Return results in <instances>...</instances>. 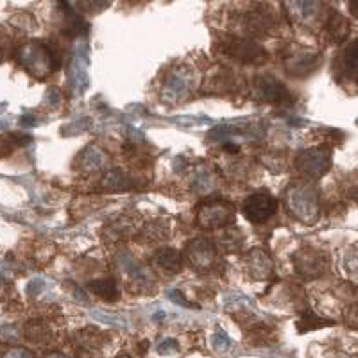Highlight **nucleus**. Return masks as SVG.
Here are the masks:
<instances>
[{"mask_svg":"<svg viewBox=\"0 0 358 358\" xmlns=\"http://www.w3.org/2000/svg\"><path fill=\"white\" fill-rule=\"evenodd\" d=\"M18 62L27 72H31L38 79L49 78L50 73L59 66V59H57L52 47H49L43 41H29V43H25L18 50Z\"/></svg>","mask_w":358,"mask_h":358,"instance_id":"1","label":"nucleus"},{"mask_svg":"<svg viewBox=\"0 0 358 358\" xmlns=\"http://www.w3.org/2000/svg\"><path fill=\"white\" fill-rule=\"evenodd\" d=\"M287 208L303 222H315L319 217L317 190L310 185H292L287 190Z\"/></svg>","mask_w":358,"mask_h":358,"instance_id":"2","label":"nucleus"},{"mask_svg":"<svg viewBox=\"0 0 358 358\" xmlns=\"http://www.w3.org/2000/svg\"><path fill=\"white\" fill-rule=\"evenodd\" d=\"M219 50L224 56L231 57L238 63H244V65H260L267 59V52L264 50V47L244 36L226 38L224 41H220Z\"/></svg>","mask_w":358,"mask_h":358,"instance_id":"3","label":"nucleus"},{"mask_svg":"<svg viewBox=\"0 0 358 358\" xmlns=\"http://www.w3.org/2000/svg\"><path fill=\"white\" fill-rule=\"evenodd\" d=\"M235 217V208L228 201H204L197 213V224L204 229H215L229 226Z\"/></svg>","mask_w":358,"mask_h":358,"instance_id":"4","label":"nucleus"},{"mask_svg":"<svg viewBox=\"0 0 358 358\" xmlns=\"http://www.w3.org/2000/svg\"><path fill=\"white\" fill-rule=\"evenodd\" d=\"M297 169L312 179H319L330 171L331 151L328 147H312L299 155L296 162Z\"/></svg>","mask_w":358,"mask_h":358,"instance_id":"5","label":"nucleus"},{"mask_svg":"<svg viewBox=\"0 0 358 358\" xmlns=\"http://www.w3.org/2000/svg\"><path fill=\"white\" fill-rule=\"evenodd\" d=\"M276 210L278 201L271 194H267V192L252 194V196H249L244 201V206H242V213L252 224L267 222L276 213Z\"/></svg>","mask_w":358,"mask_h":358,"instance_id":"6","label":"nucleus"},{"mask_svg":"<svg viewBox=\"0 0 358 358\" xmlns=\"http://www.w3.org/2000/svg\"><path fill=\"white\" fill-rule=\"evenodd\" d=\"M187 257L199 273H210L217 267V245L208 238H196L188 244Z\"/></svg>","mask_w":358,"mask_h":358,"instance_id":"7","label":"nucleus"},{"mask_svg":"<svg viewBox=\"0 0 358 358\" xmlns=\"http://www.w3.org/2000/svg\"><path fill=\"white\" fill-rule=\"evenodd\" d=\"M255 97L258 101L271 102V104H289L290 92L281 81L273 76H258L255 79Z\"/></svg>","mask_w":358,"mask_h":358,"instance_id":"8","label":"nucleus"},{"mask_svg":"<svg viewBox=\"0 0 358 358\" xmlns=\"http://www.w3.org/2000/svg\"><path fill=\"white\" fill-rule=\"evenodd\" d=\"M294 267L299 274L312 280V278H319L326 273L328 268V260L322 252L315 251V249H303L301 252H297L294 257Z\"/></svg>","mask_w":358,"mask_h":358,"instance_id":"9","label":"nucleus"},{"mask_svg":"<svg viewBox=\"0 0 358 358\" xmlns=\"http://www.w3.org/2000/svg\"><path fill=\"white\" fill-rule=\"evenodd\" d=\"M319 63H321V56L317 52L308 49H299L290 54V56H287L285 69L287 73H290L294 78H305V76H308V73L317 69Z\"/></svg>","mask_w":358,"mask_h":358,"instance_id":"10","label":"nucleus"},{"mask_svg":"<svg viewBox=\"0 0 358 358\" xmlns=\"http://www.w3.org/2000/svg\"><path fill=\"white\" fill-rule=\"evenodd\" d=\"M192 73L187 69L172 70L171 76L167 78L163 85V99L165 101H179V99L187 97L188 90H190Z\"/></svg>","mask_w":358,"mask_h":358,"instance_id":"11","label":"nucleus"},{"mask_svg":"<svg viewBox=\"0 0 358 358\" xmlns=\"http://www.w3.org/2000/svg\"><path fill=\"white\" fill-rule=\"evenodd\" d=\"M245 265H248L249 274L252 278H257V280H265L274 271L273 258L268 257L265 251H262V249H251L248 252V257H245Z\"/></svg>","mask_w":358,"mask_h":358,"instance_id":"12","label":"nucleus"},{"mask_svg":"<svg viewBox=\"0 0 358 358\" xmlns=\"http://www.w3.org/2000/svg\"><path fill=\"white\" fill-rule=\"evenodd\" d=\"M273 29V18L267 11H249L242 20V31L249 36H260Z\"/></svg>","mask_w":358,"mask_h":358,"instance_id":"13","label":"nucleus"},{"mask_svg":"<svg viewBox=\"0 0 358 358\" xmlns=\"http://www.w3.org/2000/svg\"><path fill=\"white\" fill-rule=\"evenodd\" d=\"M156 264L167 271V273H179L181 267H183V258L179 255V251L172 248H162L156 252Z\"/></svg>","mask_w":358,"mask_h":358,"instance_id":"14","label":"nucleus"},{"mask_svg":"<svg viewBox=\"0 0 358 358\" xmlns=\"http://www.w3.org/2000/svg\"><path fill=\"white\" fill-rule=\"evenodd\" d=\"M326 31H328V38H330L334 43H341V41L346 40L348 34H350V22L342 17V15L335 13V15H331L328 24H326Z\"/></svg>","mask_w":358,"mask_h":358,"instance_id":"15","label":"nucleus"},{"mask_svg":"<svg viewBox=\"0 0 358 358\" xmlns=\"http://www.w3.org/2000/svg\"><path fill=\"white\" fill-rule=\"evenodd\" d=\"M118 265L122 268L124 273L131 278L133 281H140V283H145L147 281V271L138 264V262L134 260L131 255L127 252H120L118 255Z\"/></svg>","mask_w":358,"mask_h":358,"instance_id":"16","label":"nucleus"},{"mask_svg":"<svg viewBox=\"0 0 358 358\" xmlns=\"http://www.w3.org/2000/svg\"><path fill=\"white\" fill-rule=\"evenodd\" d=\"M88 289L95 294V296L106 299V301H115L118 297L117 281L113 278H101V280H94L88 283Z\"/></svg>","mask_w":358,"mask_h":358,"instance_id":"17","label":"nucleus"},{"mask_svg":"<svg viewBox=\"0 0 358 358\" xmlns=\"http://www.w3.org/2000/svg\"><path fill=\"white\" fill-rule=\"evenodd\" d=\"M357 40H353L338 59V70L351 79L357 78Z\"/></svg>","mask_w":358,"mask_h":358,"instance_id":"18","label":"nucleus"},{"mask_svg":"<svg viewBox=\"0 0 358 358\" xmlns=\"http://www.w3.org/2000/svg\"><path fill=\"white\" fill-rule=\"evenodd\" d=\"M104 163H106V155L97 145L86 147L85 152L81 155V167L88 172L99 171V169L104 167Z\"/></svg>","mask_w":358,"mask_h":358,"instance_id":"19","label":"nucleus"},{"mask_svg":"<svg viewBox=\"0 0 358 358\" xmlns=\"http://www.w3.org/2000/svg\"><path fill=\"white\" fill-rule=\"evenodd\" d=\"M127 183H129V181H127V176L124 174L120 169H111V171H108L106 174L102 176V181H101L102 187L110 192L126 190Z\"/></svg>","mask_w":358,"mask_h":358,"instance_id":"20","label":"nucleus"},{"mask_svg":"<svg viewBox=\"0 0 358 358\" xmlns=\"http://www.w3.org/2000/svg\"><path fill=\"white\" fill-rule=\"evenodd\" d=\"M331 322L334 321L319 317L317 313L306 310L305 313H301V319L297 321V328H299V331H308V330H315V328H322V326H328L331 324Z\"/></svg>","mask_w":358,"mask_h":358,"instance_id":"21","label":"nucleus"},{"mask_svg":"<svg viewBox=\"0 0 358 358\" xmlns=\"http://www.w3.org/2000/svg\"><path fill=\"white\" fill-rule=\"evenodd\" d=\"M25 337H27L29 341L36 342V344H41V342H45L49 338V328H47V324H45L43 321L29 322L27 328H25Z\"/></svg>","mask_w":358,"mask_h":358,"instance_id":"22","label":"nucleus"},{"mask_svg":"<svg viewBox=\"0 0 358 358\" xmlns=\"http://www.w3.org/2000/svg\"><path fill=\"white\" fill-rule=\"evenodd\" d=\"M213 346H215L217 351H226L229 346H231V341L228 338V335L219 330L215 337H213Z\"/></svg>","mask_w":358,"mask_h":358,"instance_id":"23","label":"nucleus"},{"mask_svg":"<svg viewBox=\"0 0 358 358\" xmlns=\"http://www.w3.org/2000/svg\"><path fill=\"white\" fill-rule=\"evenodd\" d=\"M178 350H179V346L174 338H165V341H163L162 344L158 346V353H162V355H171Z\"/></svg>","mask_w":358,"mask_h":358,"instance_id":"24","label":"nucleus"},{"mask_svg":"<svg viewBox=\"0 0 358 358\" xmlns=\"http://www.w3.org/2000/svg\"><path fill=\"white\" fill-rule=\"evenodd\" d=\"M4 358H34V355L31 351L24 350V348H18V350L9 351Z\"/></svg>","mask_w":358,"mask_h":358,"instance_id":"25","label":"nucleus"},{"mask_svg":"<svg viewBox=\"0 0 358 358\" xmlns=\"http://www.w3.org/2000/svg\"><path fill=\"white\" fill-rule=\"evenodd\" d=\"M69 285H70V283H69ZM70 290H72V296H73V299H78V301L81 303V305H86V303H88V301H86V294L83 292V290L79 289V287L76 285V283H73V287L70 285Z\"/></svg>","mask_w":358,"mask_h":358,"instance_id":"26","label":"nucleus"},{"mask_svg":"<svg viewBox=\"0 0 358 358\" xmlns=\"http://www.w3.org/2000/svg\"><path fill=\"white\" fill-rule=\"evenodd\" d=\"M45 289V281L43 280H34L33 283H29V294L31 296H38V292Z\"/></svg>","mask_w":358,"mask_h":358,"instance_id":"27","label":"nucleus"},{"mask_svg":"<svg viewBox=\"0 0 358 358\" xmlns=\"http://www.w3.org/2000/svg\"><path fill=\"white\" fill-rule=\"evenodd\" d=\"M169 296L172 297V301L174 303H178V305H181V306H192L190 303L188 301H185V296L181 292H179V290H171V292H169Z\"/></svg>","mask_w":358,"mask_h":358,"instance_id":"28","label":"nucleus"},{"mask_svg":"<svg viewBox=\"0 0 358 358\" xmlns=\"http://www.w3.org/2000/svg\"><path fill=\"white\" fill-rule=\"evenodd\" d=\"M13 151V143L8 138H0V156L9 155Z\"/></svg>","mask_w":358,"mask_h":358,"instance_id":"29","label":"nucleus"},{"mask_svg":"<svg viewBox=\"0 0 358 358\" xmlns=\"http://www.w3.org/2000/svg\"><path fill=\"white\" fill-rule=\"evenodd\" d=\"M224 151L226 152H229V155H235V152H238L241 151V147L236 145V143H224Z\"/></svg>","mask_w":358,"mask_h":358,"instance_id":"30","label":"nucleus"},{"mask_svg":"<svg viewBox=\"0 0 358 358\" xmlns=\"http://www.w3.org/2000/svg\"><path fill=\"white\" fill-rule=\"evenodd\" d=\"M36 120H34V117H24L22 118V124H34Z\"/></svg>","mask_w":358,"mask_h":358,"instance_id":"31","label":"nucleus"},{"mask_svg":"<svg viewBox=\"0 0 358 358\" xmlns=\"http://www.w3.org/2000/svg\"><path fill=\"white\" fill-rule=\"evenodd\" d=\"M45 358H66L65 355H59V353H52V355H49V357H45Z\"/></svg>","mask_w":358,"mask_h":358,"instance_id":"32","label":"nucleus"},{"mask_svg":"<svg viewBox=\"0 0 358 358\" xmlns=\"http://www.w3.org/2000/svg\"><path fill=\"white\" fill-rule=\"evenodd\" d=\"M120 358H127V357H120Z\"/></svg>","mask_w":358,"mask_h":358,"instance_id":"33","label":"nucleus"}]
</instances>
